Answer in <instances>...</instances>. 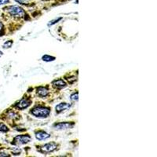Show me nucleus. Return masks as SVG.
Here are the masks:
<instances>
[{
  "mask_svg": "<svg viewBox=\"0 0 157 157\" xmlns=\"http://www.w3.org/2000/svg\"><path fill=\"white\" fill-rule=\"evenodd\" d=\"M31 114L37 118H47L50 114V110L47 108L42 107V106H38V107L34 108L31 111Z\"/></svg>",
  "mask_w": 157,
  "mask_h": 157,
  "instance_id": "1",
  "label": "nucleus"
},
{
  "mask_svg": "<svg viewBox=\"0 0 157 157\" xmlns=\"http://www.w3.org/2000/svg\"><path fill=\"white\" fill-rule=\"evenodd\" d=\"M5 10L7 11L13 17H22L25 16V11L24 10L23 8L18 6H10L6 7Z\"/></svg>",
  "mask_w": 157,
  "mask_h": 157,
  "instance_id": "2",
  "label": "nucleus"
},
{
  "mask_svg": "<svg viewBox=\"0 0 157 157\" xmlns=\"http://www.w3.org/2000/svg\"><path fill=\"white\" fill-rule=\"evenodd\" d=\"M31 137L29 135H19L17 136L13 140L14 145H24L31 141Z\"/></svg>",
  "mask_w": 157,
  "mask_h": 157,
  "instance_id": "3",
  "label": "nucleus"
},
{
  "mask_svg": "<svg viewBox=\"0 0 157 157\" xmlns=\"http://www.w3.org/2000/svg\"><path fill=\"white\" fill-rule=\"evenodd\" d=\"M57 144L54 142H51V143H47L44 146H43L41 148V150H40V152L42 153H48V152H54V150L57 149Z\"/></svg>",
  "mask_w": 157,
  "mask_h": 157,
  "instance_id": "4",
  "label": "nucleus"
},
{
  "mask_svg": "<svg viewBox=\"0 0 157 157\" xmlns=\"http://www.w3.org/2000/svg\"><path fill=\"white\" fill-rule=\"evenodd\" d=\"M74 123H68V122H64V123H56L54 125V128L56 130H67V129L71 128L74 127Z\"/></svg>",
  "mask_w": 157,
  "mask_h": 157,
  "instance_id": "5",
  "label": "nucleus"
},
{
  "mask_svg": "<svg viewBox=\"0 0 157 157\" xmlns=\"http://www.w3.org/2000/svg\"><path fill=\"white\" fill-rule=\"evenodd\" d=\"M31 105V101L27 98H23L16 105V107L19 109H25L29 107Z\"/></svg>",
  "mask_w": 157,
  "mask_h": 157,
  "instance_id": "6",
  "label": "nucleus"
},
{
  "mask_svg": "<svg viewBox=\"0 0 157 157\" xmlns=\"http://www.w3.org/2000/svg\"><path fill=\"white\" fill-rule=\"evenodd\" d=\"M71 107V105L68 103H60L56 106V113H61L63 111L66 110V109H69Z\"/></svg>",
  "mask_w": 157,
  "mask_h": 157,
  "instance_id": "7",
  "label": "nucleus"
},
{
  "mask_svg": "<svg viewBox=\"0 0 157 157\" xmlns=\"http://www.w3.org/2000/svg\"><path fill=\"white\" fill-rule=\"evenodd\" d=\"M52 84H53V86H54V87L57 88V89L58 90L63 89V88L66 87L67 86L66 82H64L63 79H57V80H54V82H52Z\"/></svg>",
  "mask_w": 157,
  "mask_h": 157,
  "instance_id": "8",
  "label": "nucleus"
},
{
  "mask_svg": "<svg viewBox=\"0 0 157 157\" xmlns=\"http://www.w3.org/2000/svg\"><path fill=\"white\" fill-rule=\"evenodd\" d=\"M36 137L38 140L39 141H42V140L47 139L50 137V135L47 133L44 132V131H38V132L36 133Z\"/></svg>",
  "mask_w": 157,
  "mask_h": 157,
  "instance_id": "9",
  "label": "nucleus"
},
{
  "mask_svg": "<svg viewBox=\"0 0 157 157\" xmlns=\"http://www.w3.org/2000/svg\"><path fill=\"white\" fill-rule=\"evenodd\" d=\"M49 92H48V90L47 88L43 87V86H39V87L37 88V94L40 97H47L48 95Z\"/></svg>",
  "mask_w": 157,
  "mask_h": 157,
  "instance_id": "10",
  "label": "nucleus"
},
{
  "mask_svg": "<svg viewBox=\"0 0 157 157\" xmlns=\"http://www.w3.org/2000/svg\"><path fill=\"white\" fill-rule=\"evenodd\" d=\"M42 60H43V61H46V62H50V61H54V60H55V57L46 54V55L42 57Z\"/></svg>",
  "mask_w": 157,
  "mask_h": 157,
  "instance_id": "11",
  "label": "nucleus"
},
{
  "mask_svg": "<svg viewBox=\"0 0 157 157\" xmlns=\"http://www.w3.org/2000/svg\"><path fill=\"white\" fill-rule=\"evenodd\" d=\"M9 129L2 123H0V132H7Z\"/></svg>",
  "mask_w": 157,
  "mask_h": 157,
  "instance_id": "12",
  "label": "nucleus"
},
{
  "mask_svg": "<svg viewBox=\"0 0 157 157\" xmlns=\"http://www.w3.org/2000/svg\"><path fill=\"white\" fill-rule=\"evenodd\" d=\"M78 93H75L73 94H71V97H70V99H71L72 101H77L78 99Z\"/></svg>",
  "mask_w": 157,
  "mask_h": 157,
  "instance_id": "13",
  "label": "nucleus"
},
{
  "mask_svg": "<svg viewBox=\"0 0 157 157\" xmlns=\"http://www.w3.org/2000/svg\"><path fill=\"white\" fill-rule=\"evenodd\" d=\"M8 116H9L10 119H13V120H14V119H17L18 118L17 115L15 113H13V112H10V113H8Z\"/></svg>",
  "mask_w": 157,
  "mask_h": 157,
  "instance_id": "14",
  "label": "nucleus"
},
{
  "mask_svg": "<svg viewBox=\"0 0 157 157\" xmlns=\"http://www.w3.org/2000/svg\"><path fill=\"white\" fill-rule=\"evenodd\" d=\"M13 45V41L12 40H9V41H6L3 44V48H10L11 47V46Z\"/></svg>",
  "mask_w": 157,
  "mask_h": 157,
  "instance_id": "15",
  "label": "nucleus"
},
{
  "mask_svg": "<svg viewBox=\"0 0 157 157\" xmlns=\"http://www.w3.org/2000/svg\"><path fill=\"white\" fill-rule=\"evenodd\" d=\"M61 19H62V17H59V18H57V19H55L54 21H52L50 23L48 24V26H51V25H54V24L57 23V22H58L59 21H61Z\"/></svg>",
  "mask_w": 157,
  "mask_h": 157,
  "instance_id": "16",
  "label": "nucleus"
},
{
  "mask_svg": "<svg viewBox=\"0 0 157 157\" xmlns=\"http://www.w3.org/2000/svg\"><path fill=\"white\" fill-rule=\"evenodd\" d=\"M15 1L20 4H27L31 0H15Z\"/></svg>",
  "mask_w": 157,
  "mask_h": 157,
  "instance_id": "17",
  "label": "nucleus"
},
{
  "mask_svg": "<svg viewBox=\"0 0 157 157\" xmlns=\"http://www.w3.org/2000/svg\"><path fill=\"white\" fill-rule=\"evenodd\" d=\"M10 2V0H0V6H3L6 4H8Z\"/></svg>",
  "mask_w": 157,
  "mask_h": 157,
  "instance_id": "18",
  "label": "nucleus"
},
{
  "mask_svg": "<svg viewBox=\"0 0 157 157\" xmlns=\"http://www.w3.org/2000/svg\"><path fill=\"white\" fill-rule=\"evenodd\" d=\"M3 29H4V26H3V24L2 22H0V34H2V32H3ZM1 36V35H0Z\"/></svg>",
  "mask_w": 157,
  "mask_h": 157,
  "instance_id": "19",
  "label": "nucleus"
},
{
  "mask_svg": "<svg viewBox=\"0 0 157 157\" xmlns=\"http://www.w3.org/2000/svg\"><path fill=\"white\" fill-rule=\"evenodd\" d=\"M10 155H8L7 153H5V152H0V156H9Z\"/></svg>",
  "mask_w": 157,
  "mask_h": 157,
  "instance_id": "20",
  "label": "nucleus"
},
{
  "mask_svg": "<svg viewBox=\"0 0 157 157\" xmlns=\"http://www.w3.org/2000/svg\"><path fill=\"white\" fill-rule=\"evenodd\" d=\"M2 55H3V53H2V51H1V50H0V57H2Z\"/></svg>",
  "mask_w": 157,
  "mask_h": 157,
  "instance_id": "21",
  "label": "nucleus"
}]
</instances>
